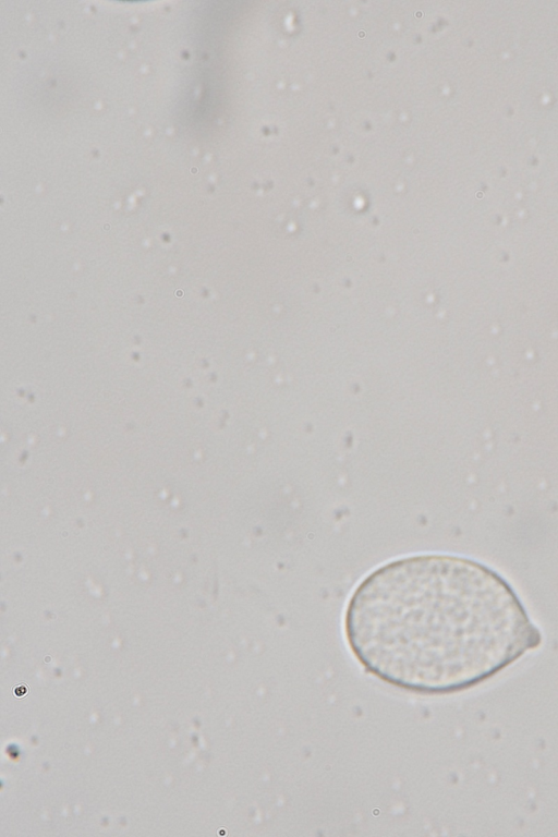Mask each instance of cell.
<instances>
[{
  "mask_svg": "<svg viewBox=\"0 0 558 837\" xmlns=\"http://www.w3.org/2000/svg\"><path fill=\"white\" fill-rule=\"evenodd\" d=\"M344 633L367 672L425 695L473 687L541 643L499 573L448 554L407 556L371 572L349 599Z\"/></svg>",
  "mask_w": 558,
  "mask_h": 837,
  "instance_id": "6da1fadb",
  "label": "cell"
},
{
  "mask_svg": "<svg viewBox=\"0 0 558 837\" xmlns=\"http://www.w3.org/2000/svg\"><path fill=\"white\" fill-rule=\"evenodd\" d=\"M27 693V686L20 684L14 689V694L19 698L24 696Z\"/></svg>",
  "mask_w": 558,
  "mask_h": 837,
  "instance_id": "7a4b0ae2",
  "label": "cell"
}]
</instances>
